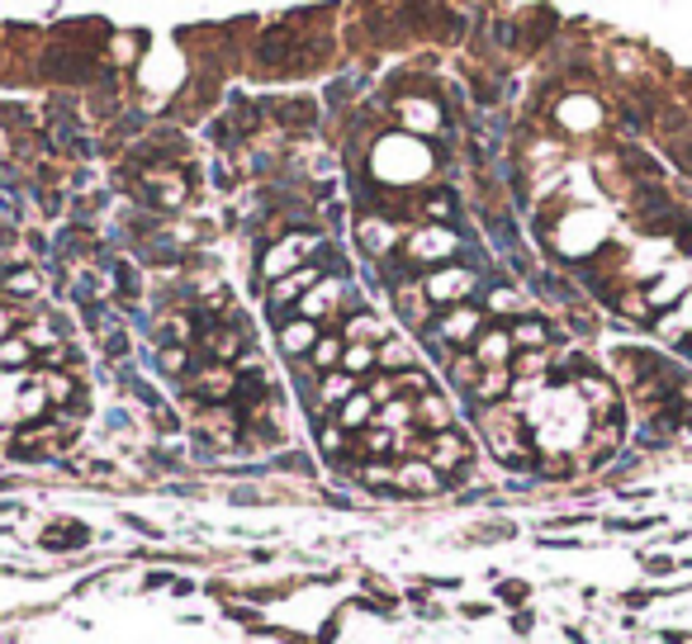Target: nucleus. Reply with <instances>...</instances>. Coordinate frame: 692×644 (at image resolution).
Segmentation results:
<instances>
[{"mask_svg": "<svg viewBox=\"0 0 692 644\" xmlns=\"http://www.w3.org/2000/svg\"><path fill=\"white\" fill-rule=\"evenodd\" d=\"M86 541V526H67V531H48L43 535V545H52V550H58V545H81Z\"/></svg>", "mask_w": 692, "mask_h": 644, "instance_id": "79ce46f5", "label": "nucleus"}, {"mask_svg": "<svg viewBox=\"0 0 692 644\" xmlns=\"http://www.w3.org/2000/svg\"><path fill=\"white\" fill-rule=\"evenodd\" d=\"M256 62H270V67L290 62V38H285V34H266V38L256 43Z\"/></svg>", "mask_w": 692, "mask_h": 644, "instance_id": "473e14b6", "label": "nucleus"}, {"mask_svg": "<svg viewBox=\"0 0 692 644\" xmlns=\"http://www.w3.org/2000/svg\"><path fill=\"white\" fill-rule=\"evenodd\" d=\"M318 337H323V327L313 323V318H299V313H294V318H290V323H285L280 332H276L280 351H285V356H290V361H304L309 351H313V341H318Z\"/></svg>", "mask_w": 692, "mask_h": 644, "instance_id": "ddd939ff", "label": "nucleus"}, {"mask_svg": "<svg viewBox=\"0 0 692 644\" xmlns=\"http://www.w3.org/2000/svg\"><path fill=\"white\" fill-rule=\"evenodd\" d=\"M342 356H347V337L342 332H323L318 341H313V351H309V365L318 375H328V370H342Z\"/></svg>", "mask_w": 692, "mask_h": 644, "instance_id": "aec40b11", "label": "nucleus"}, {"mask_svg": "<svg viewBox=\"0 0 692 644\" xmlns=\"http://www.w3.org/2000/svg\"><path fill=\"white\" fill-rule=\"evenodd\" d=\"M276 119L290 128V134H304V128L318 124V110H313V100H280L276 104Z\"/></svg>", "mask_w": 692, "mask_h": 644, "instance_id": "a878e982", "label": "nucleus"}, {"mask_svg": "<svg viewBox=\"0 0 692 644\" xmlns=\"http://www.w3.org/2000/svg\"><path fill=\"white\" fill-rule=\"evenodd\" d=\"M365 393H370V399H375V407H385V403H394L399 399V384H394V375H375L370 379V384H365Z\"/></svg>", "mask_w": 692, "mask_h": 644, "instance_id": "4c0bfd02", "label": "nucleus"}, {"mask_svg": "<svg viewBox=\"0 0 692 644\" xmlns=\"http://www.w3.org/2000/svg\"><path fill=\"white\" fill-rule=\"evenodd\" d=\"M15 327H20V308H0V341L15 337Z\"/></svg>", "mask_w": 692, "mask_h": 644, "instance_id": "a18cd8bd", "label": "nucleus"}, {"mask_svg": "<svg viewBox=\"0 0 692 644\" xmlns=\"http://www.w3.org/2000/svg\"><path fill=\"white\" fill-rule=\"evenodd\" d=\"M38 280L29 270H15V275H5V294H34Z\"/></svg>", "mask_w": 692, "mask_h": 644, "instance_id": "37998d69", "label": "nucleus"}, {"mask_svg": "<svg viewBox=\"0 0 692 644\" xmlns=\"http://www.w3.org/2000/svg\"><path fill=\"white\" fill-rule=\"evenodd\" d=\"M413 403H417V399H394V403L375 407V422H380V427H389V431H413V427H417Z\"/></svg>", "mask_w": 692, "mask_h": 644, "instance_id": "bb28decb", "label": "nucleus"}, {"mask_svg": "<svg viewBox=\"0 0 692 644\" xmlns=\"http://www.w3.org/2000/svg\"><path fill=\"white\" fill-rule=\"evenodd\" d=\"M361 455H375V459H385L389 451H394V431L380 427V422H370V427H361V445H356Z\"/></svg>", "mask_w": 692, "mask_h": 644, "instance_id": "c85d7f7f", "label": "nucleus"}, {"mask_svg": "<svg viewBox=\"0 0 692 644\" xmlns=\"http://www.w3.org/2000/svg\"><path fill=\"white\" fill-rule=\"evenodd\" d=\"M114 285L124 289V299H138V289H142V285H138V270H134V266H119V270H114Z\"/></svg>", "mask_w": 692, "mask_h": 644, "instance_id": "c03bdc74", "label": "nucleus"}, {"mask_svg": "<svg viewBox=\"0 0 692 644\" xmlns=\"http://www.w3.org/2000/svg\"><path fill=\"white\" fill-rule=\"evenodd\" d=\"M356 389H361V379H356V375H347V370H328V375L318 379V389H313V403H318V413H332V407H342Z\"/></svg>", "mask_w": 692, "mask_h": 644, "instance_id": "2eb2a0df", "label": "nucleus"}, {"mask_svg": "<svg viewBox=\"0 0 692 644\" xmlns=\"http://www.w3.org/2000/svg\"><path fill=\"white\" fill-rule=\"evenodd\" d=\"M574 393L589 403L593 422H597V417H617V384H612V379H603V375H579Z\"/></svg>", "mask_w": 692, "mask_h": 644, "instance_id": "f8f14e48", "label": "nucleus"}, {"mask_svg": "<svg viewBox=\"0 0 692 644\" xmlns=\"http://www.w3.org/2000/svg\"><path fill=\"white\" fill-rule=\"evenodd\" d=\"M469 356L485 365V370H493V365H513V356H517L513 332H507V327H485V332L475 337V346H469Z\"/></svg>", "mask_w": 692, "mask_h": 644, "instance_id": "9d476101", "label": "nucleus"}, {"mask_svg": "<svg viewBox=\"0 0 692 644\" xmlns=\"http://www.w3.org/2000/svg\"><path fill=\"white\" fill-rule=\"evenodd\" d=\"M186 384H190L194 399H204V403H232V393H238V365L209 361L204 370H194L186 379Z\"/></svg>", "mask_w": 692, "mask_h": 644, "instance_id": "423d86ee", "label": "nucleus"}, {"mask_svg": "<svg viewBox=\"0 0 692 644\" xmlns=\"http://www.w3.org/2000/svg\"><path fill=\"white\" fill-rule=\"evenodd\" d=\"M342 337H347V341H365V346H380V341H385L389 332H385V323L375 318L370 308H356V313H351V318H347Z\"/></svg>", "mask_w": 692, "mask_h": 644, "instance_id": "5701e85b", "label": "nucleus"}, {"mask_svg": "<svg viewBox=\"0 0 692 644\" xmlns=\"http://www.w3.org/2000/svg\"><path fill=\"white\" fill-rule=\"evenodd\" d=\"M318 280H323V266H318V261H309V266H299V270H290V275H280V280L270 285V308H294L299 299H304Z\"/></svg>", "mask_w": 692, "mask_h": 644, "instance_id": "1a4fd4ad", "label": "nucleus"}, {"mask_svg": "<svg viewBox=\"0 0 692 644\" xmlns=\"http://www.w3.org/2000/svg\"><path fill=\"white\" fill-rule=\"evenodd\" d=\"M361 479L370 483V489H394V465H389V459H370V465L361 469Z\"/></svg>", "mask_w": 692, "mask_h": 644, "instance_id": "e433bc0d", "label": "nucleus"}, {"mask_svg": "<svg viewBox=\"0 0 692 644\" xmlns=\"http://www.w3.org/2000/svg\"><path fill=\"white\" fill-rule=\"evenodd\" d=\"M313 247H318V238H309V232H290V238H280L266 256H261V270H266L270 280H280V275L309 266V252H313Z\"/></svg>", "mask_w": 692, "mask_h": 644, "instance_id": "20e7f679", "label": "nucleus"}, {"mask_svg": "<svg viewBox=\"0 0 692 644\" xmlns=\"http://www.w3.org/2000/svg\"><path fill=\"white\" fill-rule=\"evenodd\" d=\"M413 413H417V431H432V437H437V431H451V427H455V413H451V403L441 399L437 389H427L423 399L413 403Z\"/></svg>", "mask_w": 692, "mask_h": 644, "instance_id": "dca6fc26", "label": "nucleus"}, {"mask_svg": "<svg viewBox=\"0 0 692 644\" xmlns=\"http://www.w3.org/2000/svg\"><path fill=\"white\" fill-rule=\"evenodd\" d=\"M375 365H380L385 375H403V370H413V365H417V351L408 346V341H399V337H385L380 346H375Z\"/></svg>", "mask_w": 692, "mask_h": 644, "instance_id": "412c9836", "label": "nucleus"}, {"mask_svg": "<svg viewBox=\"0 0 692 644\" xmlns=\"http://www.w3.org/2000/svg\"><path fill=\"white\" fill-rule=\"evenodd\" d=\"M493 43H499V48H513V43H517V24H493Z\"/></svg>", "mask_w": 692, "mask_h": 644, "instance_id": "49530a36", "label": "nucleus"}, {"mask_svg": "<svg viewBox=\"0 0 692 644\" xmlns=\"http://www.w3.org/2000/svg\"><path fill=\"white\" fill-rule=\"evenodd\" d=\"M104 351H110V356H128V337H124V327H119V332L104 337Z\"/></svg>", "mask_w": 692, "mask_h": 644, "instance_id": "de8ad7c7", "label": "nucleus"}, {"mask_svg": "<svg viewBox=\"0 0 692 644\" xmlns=\"http://www.w3.org/2000/svg\"><path fill=\"white\" fill-rule=\"evenodd\" d=\"M555 119L565 128H574V134H589V128H597V119H603V110H597V100L579 96V100H559Z\"/></svg>", "mask_w": 692, "mask_h": 644, "instance_id": "6ab92c4d", "label": "nucleus"}, {"mask_svg": "<svg viewBox=\"0 0 692 644\" xmlns=\"http://www.w3.org/2000/svg\"><path fill=\"white\" fill-rule=\"evenodd\" d=\"M441 483H446V479H441L423 455H413V459H403V465H394V489H399V493H413V497H417V493H441Z\"/></svg>", "mask_w": 692, "mask_h": 644, "instance_id": "9b49d317", "label": "nucleus"}, {"mask_svg": "<svg viewBox=\"0 0 692 644\" xmlns=\"http://www.w3.org/2000/svg\"><path fill=\"white\" fill-rule=\"evenodd\" d=\"M190 351H194V346H156V365H162V375H172V379L186 375Z\"/></svg>", "mask_w": 692, "mask_h": 644, "instance_id": "72a5a7b5", "label": "nucleus"}, {"mask_svg": "<svg viewBox=\"0 0 692 644\" xmlns=\"http://www.w3.org/2000/svg\"><path fill=\"white\" fill-rule=\"evenodd\" d=\"M423 459H427V465L437 469L441 479H446V475H461V469L469 465V441H465V437H461V431H455V427H451V431H437V437L427 441Z\"/></svg>", "mask_w": 692, "mask_h": 644, "instance_id": "0eeeda50", "label": "nucleus"}, {"mask_svg": "<svg viewBox=\"0 0 692 644\" xmlns=\"http://www.w3.org/2000/svg\"><path fill=\"white\" fill-rule=\"evenodd\" d=\"M551 365V351H517L513 356V379H541Z\"/></svg>", "mask_w": 692, "mask_h": 644, "instance_id": "7c9ffc66", "label": "nucleus"}, {"mask_svg": "<svg viewBox=\"0 0 692 644\" xmlns=\"http://www.w3.org/2000/svg\"><path fill=\"white\" fill-rule=\"evenodd\" d=\"M194 431H200L209 445H218V451H224V445L238 441V407H232V403H209L204 413L194 417Z\"/></svg>", "mask_w": 692, "mask_h": 644, "instance_id": "6e6552de", "label": "nucleus"}, {"mask_svg": "<svg viewBox=\"0 0 692 644\" xmlns=\"http://www.w3.org/2000/svg\"><path fill=\"white\" fill-rule=\"evenodd\" d=\"M399 119L408 134H441V104L437 100H399Z\"/></svg>", "mask_w": 692, "mask_h": 644, "instance_id": "f3484780", "label": "nucleus"}, {"mask_svg": "<svg viewBox=\"0 0 692 644\" xmlns=\"http://www.w3.org/2000/svg\"><path fill=\"white\" fill-rule=\"evenodd\" d=\"M417 214H423L427 223H446L455 214V200H451V190H432L423 204H417Z\"/></svg>", "mask_w": 692, "mask_h": 644, "instance_id": "2f4dec72", "label": "nucleus"}, {"mask_svg": "<svg viewBox=\"0 0 692 644\" xmlns=\"http://www.w3.org/2000/svg\"><path fill=\"white\" fill-rule=\"evenodd\" d=\"M475 285H479V275H475V270H465V266H437V270L423 280L427 299H432V304H441V308H451V304H469Z\"/></svg>", "mask_w": 692, "mask_h": 644, "instance_id": "f03ea898", "label": "nucleus"}, {"mask_svg": "<svg viewBox=\"0 0 692 644\" xmlns=\"http://www.w3.org/2000/svg\"><path fill=\"white\" fill-rule=\"evenodd\" d=\"M521 597H527V588H521V583H507V588H503V602H513V607H517Z\"/></svg>", "mask_w": 692, "mask_h": 644, "instance_id": "09e8293b", "label": "nucleus"}, {"mask_svg": "<svg viewBox=\"0 0 692 644\" xmlns=\"http://www.w3.org/2000/svg\"><path fill=\"white\" fill-rule=\"evenodd\" d=\"M461 252V238L446 228V223H427L423 232H413L408 247H403V256L413 261V266H432V261H451Z\"/></svg>", "mask_w": 692, "mask_h": 644, "instance_id": "7ed1b4c3", "label": "nucleus"}, {"mask_svg": "<svg viewBox=\"0 0 692 644\" xmlns=\"http://www.w3.org/2000/svg\"><path fill=\"white\" fill-rule=\"evenodd\" d=\"M485 304H489V313H517V318H521V308H527L517 289H489Z\"/></svg>", "mask_w": 692, "mask_h": 644, "instance_id": "c9c22d12", "label": "nucleus"}, {"mask_svg": "<svg viewBox=\"0 0 692 644\" xmlns=\"http://www.w3.org/2000/svg\"><path fill=\"white\" fill-rule=\"evenodd\" d=\"M332 422L342 427V431H361V427H370L375 422V399L365 389H356L342 407H332Z\"/></svg>", "mask_w": 692, "mask_h": 644, "instance_id": "a211bd4d", "label": "nucleus"}, {"mask_svg": "<svg viewBox=\"0 0 692 644\" xmlns=\"http://www.w3.org/2000/svg\"><path fill=\"white\" fill-rule=\"evenodd\" d=\"M347 294H351L347 280H337V275H323V280L294 304V313H299V318H313V323L323 327V323H332L337 313L347 308Z\"/></svg>", "mask_w": 692, "mask_h": 644, "instance_id": "f257e3e1", "label": "nucleus"}, {"mask_svg": "<svg viewBox=\"0 0 692 644\" xmlns=\"http://www.w3.org/2000/svg\"><path fill=\"white\" fill-rule=\"evenodd\" d=\"M34 356H38V351H34L20 332L0 341V370H15V375H20V370H29V365H34Z\"/></svg>", "mask_w": 692, "mask_h": 644, "instance_id": "cd10ccee", "label": "nucleus"}, {"mask_svg": "<svg viewBox=\"0 0 692 644\" xmlns=\"http://www.w3.org/2000/svg\"><path fill=\"white\" fill-rule=\"evenodd\" d=\"M43 72L58 76V81H81V76H90V52H81V48H48L43 52Z\"/></svg>", "mask_w": 692, "mask_h": 644, "instance_id": "4468645a", "label": "nucleus"}, {"mask_svg": "<svg viewBox=\"0 0 692 644\" xmlns=\"http://www.w3.org/2000/svg\"><path fill=\"white\" fill-rule=\"evenodd\" d=\"M110 52H114V62H124V67H128V62L142 52V38L138 34H114V48Z\"/></svg>", "mask_w": 692, "mask_h": 644, "instance_id": "58836bf2", "label": "nucleus"}, {"mask_svg": "<svg viewBox=\"0 0 692 644\" xmlns=\"http://www.w3.org/2000/svg\"><path fill=\"white\" fill-rule=\"evenodd\" d=\"M507 332H513V346L517 351H551V327H545L541 318H527V313H521Z\"/></svg>", "mask_w": 692, "mask_h": 644, "instance_id": "4be33fe9", "label": "nucleus"}, {"mask_svg": "<svg viewBox=\"0 0 692 644\" xmlns=\"http://www.w3.org/2000/svg\"><path fill=\"white\" fill-rule=\"evenodd\" d=\"M318 441H323V451H328V455H342V445H347V431H342V427H337L332 417H328V422H323V431H318Z\"/></svg>", "mask_w": 692, "mask_h": 644, "instance_id": "ea45409f", "label": "nucleus"}, {"mask_svg": "<svg viewBox=\"0 0 692 644\" xmlns=\"http://www.w3.org/2000/svg\"><path fill=\"white\" fill-rule=\"evenodd\" d=\"M479 332H485V308H475V304H451V308H441L437 341H446V346H465V341H475Z\"/></svg>", "mask_w": 692, "mask_h": 644, "instance_id": "39448f33", "label": "nucleus"}, {"mask_svg": "<svg viewBox=\"0 0 692 644\" xmlns=\"http://www.w3.org/2000/svg\"><path fill=\"white\" fill-rule=\"evenodd\" d=\"M621 313L626 318H650V299L641 289H631V294H621Z\"/></svg>", "mask_w": 692, "mask_h": 644, "instance_id": "a19ab883", "label": "nucleus"}, {"mask_svg": "<svg viewBox=\"0 0 692 644\" xmlns=\"http://www.w3.org/2000/svg\"><path fill=\"white\" fill-rule=\"evenodd\" d=\"M469 393H475L479 403H503L507 393H513V370H507V365H493V370L479 375V384Z\"/></svg>", "mask_w": 692, "mask_h": 644, "instance_id": "b1692460", "label": "nucleus"}, {"mask_svg": "<svg viewBox=\"0 0 692 644\" xmlns=\"http://www.w3.org/2000/svg\"><path fill=\"white\" fill-rule=\"evenodd\" d=\"M342 370H347V375H356V379H365L370 370H380V365H375V346H365V341H347Z\"/></svg>", "mask_w": 692, "mask_h": 644, "instance_id": "c756f323", "label": "nucleus"}, {"mask_svg": "<svg viewBox=\"0 0 692 644\" xmlns=\"http://www.w3.org/2000/svg\"><path fill=\"white\" fill-rule=\"evenodd\" d=\"M356 238H361V247H365L370 256H385L389 247H394V223H385V218H361Z\"/></svg>", "mask_w": 692, "mask_h": 644, "instance_id": "393cba45", "label": "nucleus"}, {"mask_svg": "<svg viewBox=\"0 0 692 644\" xmlns=\"http://www.w3.org/2000/svg\"><path fill=\"white\" fill-rule=\"evenodd\" d=\"M479 375H485V365L469 356V351H465V356H451V379H455L461 389H475V384H479Z\"/></svg>", "mask_w": 692, "mask_h": 644, "instance_id": "f704fd0d", "label": "nucleus"}]
</instances>
